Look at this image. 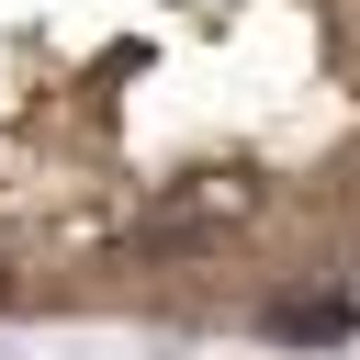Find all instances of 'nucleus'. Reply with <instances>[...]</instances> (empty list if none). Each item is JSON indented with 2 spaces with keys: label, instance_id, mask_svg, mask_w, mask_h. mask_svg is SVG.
I'll list each match as a JSON object with an SVG mask.
<instances>
[{
  "label": "nucleus",
  "instance_id": "obj_2",
  "mask_svg": "<svg viewBox=\"0 0 360 360\" xmlns=\"http://www.w3.org/2000/svg\"><path fill=\"white\" fill-rule=\"evenodd\" d=\"M0 292H11V270H0Z\"/></svg>",
  "mask_w": 360,
  "mask_h": 360
},
{
  "label": "nucleus",
  "instance_id": "obj_1",
  "mask_svg": "<svg viewBox=\"0 0 360 360\" xmlns=\"http://www.w3.org/2000/svg\"><path fill=\"white\" fill-rule=\"evenodd\" d=\"M270 326H281V338H349V304H281Z\"/></svg>",
  "mask_w": 360,
  "mask_h": 360
}]
</instances>
